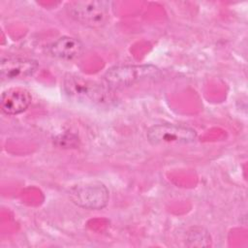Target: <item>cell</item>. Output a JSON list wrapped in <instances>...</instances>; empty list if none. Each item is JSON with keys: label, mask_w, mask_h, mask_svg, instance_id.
I'll return each mask as SVG.
<instances>
[{"label": "cell", "mask_w": 248, "mask_h": 248, "mask_svg": "<svg viewBox=\"0 0 248 248\" xmlns=\"http://www.w3.org/2000/svg\"><path fill=\"white\" fill-rule=\"evenodd\" d=\"M160 77L161 72L154 65H119L105 73L104 81L109 88H119L141 81L155 80Z\"/></svg>", "instance_id": "obj_1"}, {"label": "cell", "mask_w": 248, "mask_h": 248, "mask_svg": "<svg viewBox=\"0 0 248 248\" xmlns=\"http://www.w3.org/2000/svg\"><path fill=\"white\" fill-rule=\"evenodd\" d=\"M109 8L110 3L103 0L71 1L66 5V11L73 19L90 28H100L107 24Z\"/></svg>", "instance_id": "obj_2"}, {"label": "cell", "mask_w": 248, "mask_h": 248, "mask_svg": "<svg viewBox=\"0 0 248 248\" xmlns=\"http://www.w3.org/2000/svg\"><path fill=\"white\" fill-rule=\"evenodd\" d=\"M105 85L75 74H68L64 78V89L68 95L94 103H102L108 99L110 88Z\"/></svg>", "instance_id": "obj_3"}, {"label": "cell", "mask_w": 248, "mask_h": 248, "mask_svg": "<svg viewBox=\"0 0 248 248\" xmlns=\"http://www.w3.org/2000/svg\"><path fill=\"white\" fill-rule=\"evenodd\" d=\"M146 138L153 145L185 144L193 142L197 133L186 126L164 123L151 126L146 132Z\"/></svg>", "instance_id": "obj_4"}, {"label": "cell", "mask_w": 248, "mask_h": 248, "mask_svg": "<svg viewBox=\"0 0 248 248\" xmlns=\"http://www.w3.org/2000/svg\"><path fill=\"white\" fill-rule=\"evenodd\" d=\"M70 199L79 207L98 210L107 206L109 199L108 188L101 183H85L70 190Z\"/></svg>", "instance_id": "obj_5"}, {"label": "cell", "mask_w": 248, "mask_h": 248, "mask_svg": "<svg viewBox=\"0 0 248 248\" xmlns=\"http://www.w3.org/2000/svg\"><path fill=\"white\" fill-rule=\"evenodd\" d=\"M38 62L26 57H6L0 64L1 76L8 80L23 79L31 77L38 69Z\"/></svg>", "instance_id": "obj_6"}, {"label": "cell", "mask_w": 248, "mask_h": 248, "mask_svg": "<svg viewBox=\"0 0 248 248\" xmlns=\"http://www.w3.org/2000/svg\"><path fill=\"white\" fill-rule=\"evenodd\" d=\"M32 96L26 89L10 88L2 93L1 108L8 115H16L28 108Z\"/></svg>", "instance_id": "obj_7"}, {"label": "cell", "mask_w": 248, "mask_h": 248, "mask_svg": "<svg viewBox=\"0 0 248 248\" xmlns=\"http://www.w3.org/2000/svg\"><path fill=\"white\" fill-rule=\"evenodd\" d=\"M82 50L83 46L79 40L67 36L59 38L49 47L52 56L63 60L76 59L81 55Z\"/></svg>", "instance_id": "obj_8"}, {"label": "cell", "mask_w": 248, "mask_h": 248, "mask_svg": "<svg viewBox=\"0 0 248 248\" xmlns=\"http://www.w3.org/2000/svg\"><path fill=\"white\" fill-rule=\"evenodd\" d=\"M211 242L208 231L202 227H192L186 232L185 244L188 247H209Z\"/></svg>", "instance_id": "obj_9"}]
</instances>
